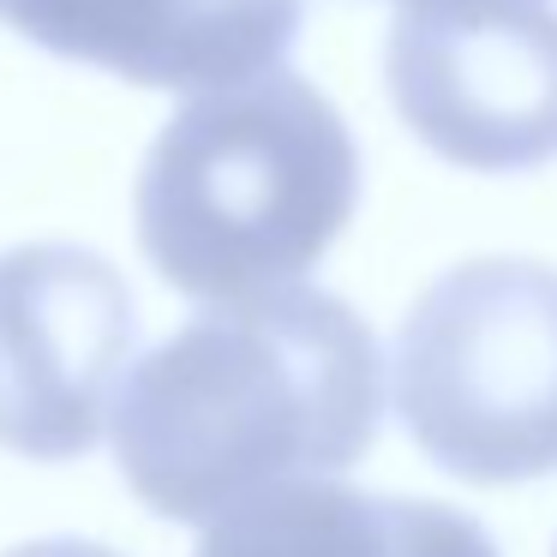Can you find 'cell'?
<instances>
[{
  "label": "cell",
  "mask_w": 557,
  "mask_h": 557,
  "mask_svg": "<svg viewBox=\"0 0 557 557\" xmlns=\"http://www.w3.org/2000/svg\"><path fill=\"white\" fill-rule=\"evenodd\" d=\"M384 413L377 342L336 294L210 306L150 348L114 401V456L157 516L222 521L366 456Z\"/></svg>",
  "instance_id": "6da1fadb"
},
{
  "label": "cell",
  "mask_w": 557,
  "mask_h": 557,
  "mask_svg": "<svg viewBox=\"0 0 557 557\" xmlns=\"http://www.w3.org/2000/svg\"><path fill=\"white\" fill-rule=\"evenodd\" d=\"M360 198L342 114L276 66L198 90L138 174V240L162 282L210 306L282 294L336 246Z\"/></svg>",
  "instance_id": "7a4b0ae2"
},
{
  "label": "cell",
  "mask_w": 557,
  "mask_h": 557,
  "mask_svg": "<svg viewBox=\"0 0 557 557\" xmlns=\"http://www.w3.org/2000/svg\"><path fill=\"white\" fill-rule=\"evenodd\" d=\"M396 413L444 473L516 485L557 468V270L480 258L413 300Z\"/></svg>",
  "instance_id": "3957f363"
},
{
  "label": "cell",
  "mask_w": 557,
  "mask_h": 557,
  "mask_svg": "<svg viewBox=\"0 0 557 557\" xmlns=\"http://www.w3.org/2000/svg\"><path fill=\"white\" fill-rule=\"evenodd\" d=\"M389 97L413 138L473 174L557 157V0H408Z\"/></svg>",
  "instance_id": "277c9868"
},
{
  "label": "cell",
  "mask_w": 557,
  "mask_h": 557,
  "mask_svg": "<svg viewBox=\"0 0 557 557\" xmlns=\"http://www.w3.org/2000/svg\"><path fill=\"white\" fill-rule=\"evenodd\" d=\"M138 318L133 294L85 246L0 258V444L30 461L85 456L114 425Z\"/></svg>",
  "instance_id": "5b68a950"
},
{
  "label": "cell",
  "mask_w": 557,
  "mask_h": 557,
  "mask_svg": "<svg viewBox=\"0 0 557 557\" xmlns=\"http://www.w3.org/2000/svg\"><path fill=\"white\" fill-rule=\"evenodd\" d=\"M18 37L150 90H222L276 73L300 0H0Z\"/></svg>",
  "instance_id": "8992f818"
},
{
  "label": "cell",
  "mask_w": 557,
  "mask_h": 557,
  "mask_svg": "<svg viewBox=\"0 0 557 557\" xmlns=\"http://www.w3.org/2000/svg\"><path fill=\"white\" fill-rule=\"evenodd\" d=\"M198 557H497L473 516L432 497L294 480L210 521Z\"/></svg>",
  "instance_id": "52a82bcc"
},
{
  "label": "cell",
  "mask_w": 557,
  "mask_h": 557,
  "mask_svg": "<svg viewBox=\"0 0 557 557\" xmlns=\"http://www.w3.org/2000/svg\"><path fill=\"white\" fill-rule=\"evenodd\" d=\"M7 557H114L109 545H90V540H37V545H18Z\"/></svg>",
  "instance_id": "ba28073f"
},
{
  "label": "cell",
  "mask_w": 557,
  "mask_h": 557,
  "mask_svg": "<svg viewBox=\"0 0 557 557\" xmlns=\"http://www.w3.org/2000/svg\"><path fill=\"white\" fill-rule=\"evenodd\" d=\"M401 7H408V0H401Z\"/></svg>",
  "instance_id": "9c48e42d"
}]
</instances>
